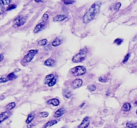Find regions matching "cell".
<instances>
[{"label": "cell", "instance_id": "6da1fadb", "mask_svg": "<svg viewBox=\"0 0 137 128\" xmlns=\"http://www.w3.org/2000/svg\"><path fill=\"white\" fill-rule=\"evenodd\" d=\"M100 6L101 5H100L99 2L92 4V6L89 8L88 10L87 11V12L85 13L84 15L82 17V21H83L84 24H88L95 18L96 16L99 13Z\"/></svg>", "mask_w": 137, "mask_h": 128}, {"label": "cell", "instance_id": "7a4b0ae2", "mask_svg": "<svg viewBox=\"0 0 137 128\" xmlns=\"http://www.w3.org/2000/svg\"><path fill=\"white\" fill-rule=\"evenodd\" d=\"M87 53H88V49L86 47H84L83 49L80 50V51L78 53H76L75 56H73L72 58V61L74 63H80L82 62L84 60H85L86 58Z\"/></svg>", "mask_w": 137, "mask_h": 128}, {"label": "cell", "instance_id": "3957f363", "mask_svg": "<svg viewBox=\"0 0 137 128\" xmlns=\"http://www.w3.org/2000/svg\"><path fill=\"white\" fill-rule=\"evenodd\" d=\"M71 74L74 76H81L86 73V68L82 65H78L71 69Z\"/></svg>", "mask_w": 137, "mask_h": 128}, {"label": "cell", "instance_id": "277c9868", "mask_svg": "<svg viewBox=\"0 0 137 128\" xmlns=\"http://www.w3.org/2000/svg\"><path fill=\"white\" fill-rule=\"evenodd\" d=\"M26 20H27V17H23L22 15H20V16H18L16 18L13 20V25L15 27H21L22 25H24L26 22Z\"/></svg>", "mask_w": 137, "mask_h": 128}, {"label": "cell", "instance_id": "5b68a950", "mask_svg": "<svg viewBox=\"0 0 137 128\" xmlns=\"http://www.w3.org/2000/svg\"><path fill=\"white\" fill-rule=\"evenodd\" d=\"M38 51L37 49H31V50H29L28 53H27V54L25 56V57L23 59V61H24V63L30 62L34 59V56L38 53Z\"/></svg>", "mask_w": 137, "mask_h": 128}, {"label": "cell", "instance_id": "8992f818", "mask_svg": "<svg viewBox=\"0 0 137 128\" xmlns=\"http://www.w3.org/2000/svg\"><path fill=\"white\" fill-rule=\"evenodd\" d=\"M83 81L81 79H76L73 80L71 83V86L73 89H78L82 85Z\"/></svg>", "mask_w": 137, "mask_h": 128}, {"label": "cell", "instance_id": "52a82bcc", "mask_svg": "<svg viewBox=\"0 0 137 128\" xmlns=\"http://www.w3.org/2000/svg\"><path fill=\"white\" fill-rule=\"evenodd\" d=\"M90 123V119L89 117H86L84 118L81 123L78 125V128H87Z\"/></svg>", "mask_w": 137, "mask_h": 128}, {"label": "cell", "instance_id": "ba28073f", "mask_svg": "<svg viewBox=\"0 0 137 128\" xmlns=\"http://www.w3.org/2000/svg\"><path fill=\"white\" fill-rule=\"evenodd\" d=\"M45 25V22H40V24H37V25H36V27H34V33H38L39 31H42V29L44 28Z\"/></svg>", "mask_w": 137, "mask_h": 128}, {"label": "cell", "instance_id": "9c48e42d", "mask_svg": "<svg viewBox=\"0 0 137 128\" xmlns=\"http://www.w3.org/2000/svg\"><path fill=\"white\" fill-rule=\"evenodd\" d=\"M11 116V113L9 112H2V114H0V123L7 119L9 116Z\"/></svg>", "mask_w": 137, "mask_h": 128}, {"label": "cell", "instance_id": "30bf717a", "mask_svg": "<svg viewBox=\"0 0 137 128\" xmlns=\"http://www.w3.org/2000/svg\"><path fill=\"white\" fill-rule=\"evenodd\" d=\"M67 19V16H66L65 15H58L53 18V21L55 22H62Z\"/></svg>", "mask_w": 137, "mask_h": 128}, {"label": "cell", "instance_id": "8fae6325", "mask_svg": "<svg viewBox=\"0 0 137 128\" xmlns=\"http://www.w3.org/2000/svg\"><path fill=\"white\" fill-rule=\"evenodd\" d=\"M55 63H56L55 60H54L53 59H51V58H49V59H48V60H46L44 61V65L45 66H48V67H52L55 65Z\"/></svg>", "mask_w": 137, "mask_h": 128}, {"label": "cell", "instance_id": "7c38bea8", "mask_svg": "<svg viewBox=\"0 0 137 128\" xmlns=\"http://www.w3.org/2000/svg\"><path fill=\"white\" fill-rule=\"evenodd\" d=\"M48 104L52 105L54 106H58L60 105V101L59 99H56V98H54V99H51L47 101Z\"/></svg>", "mask_w": 137, "mask_h": 128}, {"label": "cell", "instance_id": "4fadbf2b", "mask_svg": "<svg viewBox=\"0 0 137 128\" xmlns=\"http://www.w3.org/2000/svg\"><path fill=\"white\" fill-rule=\"evenodd\" d=\"M55 78H56V77H55V76H54V74H49V75H48V76L45 78V79H44V83L48 85V84L50 82H51L52 80H53Z\"/></svg>", "mask_w": 137, "mask_h": 128}, {"label": "cell", "instance_id": "5bb4252c", "mask_svg": "<svg viewBox=\"0 0 137 128\" xmlns=\"http://www.w3.org/2000/svg\"><path fill=\"white\" fill-rule=\"evenodd\" d=\"M65 112H66V110L64 108H60L59 109L57 110V111L54 113V117H61L62 115L64 114Z\"/></svg>", "mask_w": 137, "mask_h": 128}, {"label": "cell", "instance_id": "9a60e30c", "mask_svg": "<svg viewBox=\"0 0 137 128\" xmlns=\"http://www.w3.org/2000/svg\"><path fill=\"white\" fill-rule=\"evenodd\" d=\"M62 43V40L60 38H56L54 39V40L52 42V45L53 47H58Z\"/></svg>", "mask_w": 137, "mask_h": 128}, {"label": "cell", "instance_id": "2e32d148", "mask_svg": "<svg viewBox=\"0 0 137 128\" xmlns=\"http://www.w3.org/2000/svg\"><path fill=\"white\" fill-rule=\"evenodd\" d=\"M130 109H131V105L130 103H125V104L123 105V107H122V110L124 111V112H128L130 111Z\"/></svg>", "mask_w": 137, "mask_h": 128}, {"label": "cell", "instance_id": "e0dca14e", "mask_svg": "<svg viewBox=\"0 0 137 128\" xmlns=\"http://www.w3.org/2000/svg\"><path fill=\"white\" fill-rule=\"evenodd\" d=\"M63 95L66 98L69 99V98H71L72 94V92H71V91L68 90V89H64L63 90Z\"/></svg>", "mask_w": 137, "mask_h": 128}, {"label": "cell", "instance_id": "ac0fdd59", "mask_svg": "<svg viewBox=\"0 0 137 128\" xmlns=\"http://www.w3.org/2000/svg\"><path fill=\"white\" fill-rule=\"evenodd\" d=\"M16 105V104L15 102H11V103H8L6 107V110L7 112H9L10 110L13 109L14 108Z\"/></svg>", "mask_w": 137, "mask_h": 128}, {"label": "cell", "instance_id": "d6986e66", "mask_svg": "<svg viewBox=\"0 0 137 128\" xmlns=\"http://www.w3.org/2000/svg\"><path fill=\"white\" fill-rule=\"evenodd\" d=\"M57 123H58L57 120H51V121H49L48 122L46 123L43 125V128H47L48 127L52 126L56 124Z\"/></svg>", "mask_w": 137, "mask_h": 128}, {"label": "cell", "instance_id": "ffe728a7", "mask_svg": "<svg viewBox=\"0 0 137 128\" xmlns=\"http://www.w3.org/2000/svg\"><path fill=\"white\" fill-rule=\"evenodd\" d=\"M34 119V114H29L28 116H27V119L25 120V123L27 124H29L32 121H33V119Z\"/></svg>", "mask_w": 137, "mask_h": 128}, {"label": "cell", "instance_id": "44dd1931", "mask_svg": "<svg viewBox=\"0 0 137 128\" xmlns=\"http://www.w3.org/2000/svg\"><path fill=\"white\" fill-rule=\"evenodd\" d=\"M7 78L8 79V81H12V80H14L15 79H16L17 76L15 75L14 73H10L9 75H7Z\"/></svg>", "mask_w": 137, "mask_h": 128}, {"label": "cell", "instance_id": "7402d4cb", "mask_svg": "<svg viewBox=\"0 0 137 128\" xmlns=\"http://www.w3.org/2000/svg\"><path fill=\"white\" fill-rule=\"evenodd\" d=\"M11 0H1L0 1V6H9V4H11Z\"/></svg>", "mask_w": 137, "mask_h": 128}, {"label": "cell", "instance_id": "603a6c76", "mask_svg": "<svg viewBox=\"0 0 137 128\" xmlns=\"http://www.w3.org/2000/svg\"><path fill=\"white\" fill-rule=\"evenodd\" d=\"M48 43V40H46V39H43V40L39 41L38 44L39 45H40V46H45V45H47Z\"/></svg>", "mask_w": 137, "mask_h": 128}, {"label": "cell", "instance_id": "cb8c5ba5", "mask_svg": "<svg viewBox=\"0 0 137 128\" xmlns=\"http://www.w3.org/2000/svg\"><path fill=\"white\" fill-rule=\"evenodd\" d=\"M126 127L128 128H136L137 124L132 123H126Z\"/></svg>", "mask_w": 137, "mask_h": 128}, {"label": "cell", "instance_id": "d4e9b609", "mask_svg": "<svg viewBox=\"0 0 137 128\" xmlns=\"http://www.w3.org/2000/svg\"><path fill=\"white\" fill-rule=\"evenodd\" d=\"M123 39H121V38H117V39H116L115 40H114V43H115V44H116V45H121L122 43H123Z\"/></svg>", "mask_w": 137, "mask_h": 128}, {"label": "cell", "instance_id": "484cf974", "mask_svg": "<svg viewBox=\"0 0 137 128\" xmlns=\"http://www.w3.org/2000/svg\"><path fill=\"white\" fill-rule=\"evenodd\" d=\"M120 7H121V3L118 2V3H116V4L114 6V10H115L116 11H117L119 10Z\"/></svg>", "mask_w": 137, "mask_h": 128}, {"label": "cell", "instance_id": "4316f807", "mask_svg": "<svg viewBox=\"0 0 137 128\" xmlns=\"http://www.w3.org/2000/svg\"><path fill=\"white\" fill-rule=\"evenodd\" d=\"M16 5H15V4H11V5H9L8 6V7H7V9L6 10L7 11H10V10H12V9H14L16 8Z\"/></svg>", "mask_w": 137, "mask_h": 128}, {"label": "cell", "instance_id": "83f0119b", "mask_svg": "<svg viewBox=\"0 0 137 128\" xmlns=\"http://www.w3.org/2000/svg\"><path fill=\"white\" fill-rule=\"evenodd\" d=\"M88 89L90 92H94L96 89V87L94 85H90L88 86Z\"/></svg>", "mask_w": 137, "mask_h": 128}, {"label": "cell", "instance_id": "f1b7e54d", "mask_svg": "<svg viewBox=\"0 0 137 128\" xmlns=\"http://www.w3.org/2000/svg\"><path fill=\"white\" fill-rule=\"evenodd\" d=\"M56 82H57V79H56V78H55L54 79H53V80H52L51 82H50V83L48 84V85L49 87H52L56 84Z\"/></svg>", "mask_w": 137, "mask_h": 128}, {"label": "cell", "instance_id": "f546056e", "mask_svg": "<svg viewBox=\"0 0 137 128\" xmlns=\"http://www.w3.org/2000/svg\"><path fill=\"white\" fill-rule=\"evenodd\" d=\"M48 18H49L48 14V13H44V14L43 15V16H42V21H43V22H45V23H46V22L48 21Z\"/></svg>", "mask_w": 137, "mask_h": 128}, {"label": "cell", "instance_id": "4dcf8cb0", "mask_svg": "<svg viewBox=\"0 0 137 128\" xmlns=\"http://www.w3.org/2000/svg\"><path fill=\"white\" fill-rule=\"evenodd\" d=\"M98 80H99L100 82H102V83H105L107 81V78L105 77V76H102V77H100L98 78Z\"/></svg>", "mask_w": 137, "mask_h": 128}, {"label": "cell", "instance_id": "1f68e13d", "mask_svg": "<svg viewBox=\"0 0 137 128\" xmlns=\"http://www.w3.org/2000/svg\"><path fill=\"white\" fill-rule=\"evenodd\" d=\"M40 116H42V117L45 118V117H47L48 116H49V114H48V112H42L40 113Z\"/></svg>", "mask_w": 137, "mask_h": 128}, {"label": "cell", "instance_id": "d6a6232c", "mask_svg": "<svg viewBox=\"0 0 137 128\" xmlns=\"http://www.w3.org/2000/svg\"><path fill=\"white\" fill-rule=\"evenodd\" d=\"M74 1H72V0H65L64 1V4H66V5H70V4H74Z\"/></svg>", "mask_w": 137, "mask_h": 128}, {"label": "cell", "instance_id": "836d02e7", "mask_svg": "<svg viewBox=\"0 0 137 128\" xmlns=\"http://www.w3.org/2000/svg\"><path fill=\"white\" fill-rule=\"evenodd\" d=\"M130 53H128V54L125 56V59H124V60H123V63H125L126 62H127V61H128V59H129V58H130Z\"/></svg>", "mask_w": 137, "mask_h": 128}, {"label": "cell", "instance_id": "e575fe53", "mask_svg": "<svg viewBox=\"0 0 137 128\" xmlns=\"http://www.w3.org/2000/svg\"><path fill=\"white\" fill-rule=\"evenodd\" d=\"M8 81L7 78H0V83H6L7 81Z\"/></svg>", "mask_w": 137, "mask_h": 128}, {"label": "cell", "instance_id": "d590c367", "mask_svg": "<svg viewBox=\"0 0 137 128\" xmlns=\"http://www.w3.org/2000/svg\"><path fill=\"white\" fill-rule=\"evenodd\" d=\"M4 8H3V7H0V15H2V14H3V13H4Z\"/></svg>", "mask_w": 137, "mask_h": 128}, {"label": "cell", "instance_id": "8d00e7d4", "mask_svg": "<svg viewBox=\"0 0 137 128\" xmlns=\"http://www.w3.org/2000/svg\"><path fill=\"white\" fill-rule=\"evenodd\" d=\"M4 56L3 54H0V62L2 61V60H4Z\"/></svg>", "mask_w": 137, "mask_h": 128}, {"label": "cell", "instance_id": "74e56055", "mask_svg": "<svg viewBox=\"0 0 137 128\" xmlns=\"http://www.w3.org/2000/svg\"><path fill=\"white\" fill-rule=\"evenodd\" d=\"M35 2H36V3H43V1H37V0H36Z\"/></svg>", "mask_w": 137, "mask_h": 128}, {"label": "cell", "instance_id": "f35d334b", "mask_svg": "<svg viewBox=\"0 0 137 128\" xmlns=\"http://www.w3.org/2000/svg\"><path fill=\"white\" fill-rule=\"evenodd\" d=\"M134 104L136 105H137V101H135V103H134Z\"/></svg>", "mask_w": 137, "mask_h": 128}, {"label": "cell", "instance_id": "ab89813d", "mask_svg": "<svg viewBox=\"0 0 137 128\" xmlns=\"http://www.w3.org/2000/svg\"><path fill=\"white\" fill-rule=\"evenodd\" d=\"M136 114H137V109H136Z\"/></svg>", "mask_w": 137, "mask_h": 128}, {"label": "cell", "instance_id": "60d3db41", "mask_svg": "<svg viewBox=\"0 0 137 128\" xmlns=\"http://www.w3.org/2000/svg\"><path fill=\"white\" fill-rule=\"evenodd\" d=\"M62 128H66V127H62Z\"/></svg>", "mask_w": 137, "mask_h": 128}]
</instances>
